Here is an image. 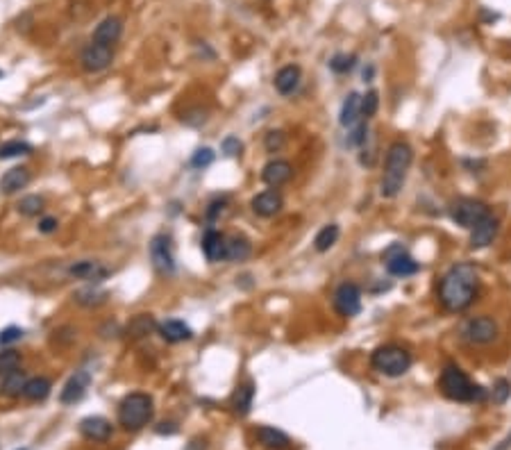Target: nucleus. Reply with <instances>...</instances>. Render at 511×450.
I'll use <instances>...</instances> for the list:
<instances>
[{"label":"nucleus","instance_id":"f257e3e1","mask_svg":"<svg viewBox=\"0 0 511 450\" xmlns=\"http://www.w3.org/2000/svg\"><path fill=\"white\" fill-rule=\"evenodd\" d=\"M479 271L475 264L459 262L450 267L439 280V300L448 312H464L477 298Z\"/></svg>","mask_w":511,"mask_h":450},{"label":"nucleus","instance_id":"f03ea898","mask_svg":"<svg viewBox=\"0 0 511 450\" xmlns=\"http://www.w3.org/2000/svg\"><path fill=\"white\" fill-rule=\"evenodd\" d=\"M411 161H413V150L407 142H394L389 146L387 159H384V175L380 182L382 198H396L402 191Z\"/></svg>","mask_w":511,"mask_h":450},{"label":"nucleus","instance_id":"7ed1b4c3","mask_svg":"<svg viewBox=\"0 0 511 450\" xmlns=\"http://www.w3.org/2000/svg\"><path fill=\"white\" fill-rule=\"evenodd\" d=\"M439 389L448 401H455V403H482V401H486V389L475 385V382H470L468 375H466L457 364H448L441 371Z\"/></svg>","mask_w":511,"mask_h":450},{"label":"nucleus","instance_id":"20e7f679","mask_svg":"<svg viewBox=\"0 0 511 450\" xmlns=\"http://www.w3.org/2000/svg\"><path fill=\"white\" fill-rule=\"evenodd\" d=\"M155 414V403L148 394H130L123 398V403L118 405V423L123 425V430L128 432H137L146 427L152 420Z\"/></svg>","mask_w":511,"mask_h":450},{"label":"nucleus","instance_id":"39448f33","mask_svg":"<svg viewBox=\"0 0 511 450\" xmlns=\"http://www.w3.org/2000/svg\"><path fill=\"white\" fill-rule=\"evenodd\" d=\"M370 366H373L377 373L387 375V378H400V375H405L411 368V355L402 346L387 344V346H380V348L370 355Z\"/></svg>","mask_w":511,"mask_h":450},{"label":"nucleus","instance_id":"423d86ee","mask_svg":"<svg viewBox=\"0 0 511 450\" xmlns=\"http://www.w3.org/2000/svg\"><path fill=\"white\" fill-rule=\"evenodd\" d=\"M488 216H491L488 205L477 201V198H457V201L450 203V218H453L457 225L466 227V230L477 227Z\"/></svg>","mask_w":511,"mask_h":450},{"label":"nucleus","instance_id":"0eeeda50","mask_svg":"<svg viewBox=\"0 0 511 450\" xmlns=\"http://www.w3.org/2000/svg\"><path fill=\"white\" fill-rule=\"evenodd\" d=\"M462 337L473 346H488L498 339V323H495L493 316H488V314L473 316V319L464 323Z\"/></svg>","mask_w":511,"mask_h":450},{"label":"nucleus","instance_id":"6e6552de","mask_svg":"<svg viewBox=\"0 0 511 450\" xmlns=\"http://www.w3.org/2000/svg\"><path fill=\"white\" fill-rule=\"evenodd\" d=\"M382 260L387 262V271L396 278H409L420 271V264L411 255H407L400 243H394L391 248L384 250Z\"/></svg>","mask_w":511,"mask_h":450},{"label":"nucleus","instance_id":"1a4fd4ad","mask_svg":"<svg viewBox=\"0 0 511 450\" xmlns=\"http://www.w3.org/2000/svg\"><path fill=\"white\" fill-rule=\"evenodd\" d=\"M334 307L341 316L352 319L361 312V289L354 282H343L334 291Z\"/></svg>","mask_w":511,"mask_h":450},{"label":"nucleus","instance_id":"9d476101","mask_svg":"<svg viewBox=\"0 0 511 450\" xmlns=\"http://www.w3.org/2000/svg\"><path fill=\"white\" fill-rule=\"evenodd\" d=\"M150 260L152 267L157 269L161 275H173L175 273V255H173V246H170V239L166 234H157L150 243Z\"/></svg>","mask_w":511,"mask_h":450},{"label":"nucleus","instance_id":"9b49d317","mask_svg":"<svg viewBox=\"0 0 511 450\" xmlns=\"http://www.w3.org/2000/svg\"><path fill=\"white\" fill-rule=\"evenodd\" d=\"M114 60V50L112 46H105V43H89L80 55V64L87 73H100L105 71Z\"/></svg>","mask_w":511,"mask_h":450},{"label":"nucleus","instance_id":"f8f14e48","mask_svg":"<svg viewBox=\"0 0 511 450\" xmlns=\"http://www.w3.org/2000/svg\"><path fill=\"white\" fill-rule=\"evenodd\" d=\"M89 385H91V373L89 371H76L69 378V382L64 385L62 394H59V401L64 405H76L78 401H82Z\"/></svg>","mask_w":511,"mask_h":450},{"label":"nucleus","instance_id":"ddd939ff","mask_svg":"<svg viewBox=\"0 0 511 450\" xmlns=\"http://www.w3.org/2000/svg\"><path fill=\"white\" fill-rule=\"evenodd\" d=\"M284 207V201L282 196H280L277 189H266L262 191V194H257L253 198V212L257 214V216L262 218H271L275 216V214H280V210Z\"/></svg>","mask_w":511,"mask_h":450},{"label":"nucleus","instance_id":"4468645a","mask_svg":"<svg viewBox=\"0 0 511 450\" xmlns=\"http://www.w3.org/2000/svg\"><path fill=\"white\" fill-rule=\"evenodd\" d=\"M500 232V221L488 216L486 221H482L477 227H473L470 232V248L473 250H482V248H488L491 243L495 241V237H498Z\"/></svg>","mask_w":511,"mask_h":450},{"label":"nucleus","instance_id":"2eb2a0df","mask_svg":"<svg viewBox=\"0 0 511 450\" xmlns=\"http://www.w3.org/2000/svg\"><path fill=\"white\" fill-rule=\"evenodd\" d=\"M291 178H293V166L288 164L286 159H273L262 171V180L269 184L271 189L282 187V184H286Z\"/></svg>","mask_w":511,"mask_h":450},{"label":"nucleus","instance_id":"dca6fc26","mask_svg":"<svg viewBox=\"0 0 511 450\" xmlns=\"http://www.w3.org/2000/svg\"><path fill=\"white\" fill-rule=\"evenodd\" d=\"M255 437H257L259 444H262L264 448H269V450H288V448H291V437H288L286 432L277 430V427L259 425Z\"/></svg>","mask_w":511,"mask_h":450},{"label":"nucleus","instance_id":"f3484780","mask_svg":"<svg viewBox=\"0 0 511 450\" xmlns=\"http://www.w3.org/2000/svg\"><path fill=\"white\" fill-rule=\"evenodd\" d=\"M80 432L91 441H107L112 437V423L102 416H87L80 420Z\"/></svg>","mask_w":511,"mask_h":450},{"label":"nucleus","instance_id":"a211bd4d","mask_svg":"<svg viewBox=\"0 0 511 450\" xmlns=\"http://www.w3.org/2000/svg\"><path fill=\"white\" fill-rule=\"evenodd\" d=\"M253 401H255V385L248 380L234 389L229 405H232V412L236 416H248L250 409H253Z\"/></svg>","mask_w":511,"mask_h":450},{"label":"nucleus","instance_id":"6ab92c4d","mask_svg":"<svg viewBox=\"0 0 511 450\" xmlns=\"http://www.w3.org/2000/svg\"><path fill=\"white\" fill-rule=\"evenodd\" d=\"M300 78H302V73H300L298 66L288 64V66H282V69L275 73L273 85H275V89L282 95H291L300 87Z\"/></svg>","mask_w":511,"mask_h":450},{"label":"nucleus","instance_id":"aec40b11","mask_svg":"<svg viewBox=\"0 0 511 450\" xmlns=\"http://www.w3.org/2000/svg\"><path fill=\"white\" fill-rule=\"evenodd\" d=\"M227 237L218 230H209L203 239V253L209 262H225Z\"/></svg>","mask_w":511,"mask_h":450},{"label":"nucleus","instance_id":"412c9836","mask_svg":"<svg viewBox=\"0 0 511 450\" xmlns=\"http://www.w3.org/2000/svg\"><path fill=\"white\" fill-rule=\"evenodd\" d=\"M123 34V21L118 16H107L102 23L95 27L93 32V41L95 43H105V46H112Z\"/></svg>","mask_w":511,"mask_h":450},{"label":"nucleus","instance_id":"4be33fe9","mask_svg":"<svg viewBox=\"0 0 511 450\" xmlns=\"http://www.w3.org/2000/svg\"><path fill=\"white\" fill-rule=\"evenodd\" d=\"M159 335L164 341L168 344H180V341H189L191 337H194V332H191V328L187 326L184 321H177V319H170V321H164L159 323Z\"/></svg>","mask_w":511,"mask_h":450},{"label":"nucleus","instance_id":"5701e85b","mask_svg":"<svg viewBox=\"0 0 511 450\" xmlns=\"http://www.w3.org/2000/svg\"><path fill=\"white\" fill-rule=\"evenodd\" d=\"M364 116H361V95L359 93H348V98L341 105V114H339V123L343 128L350 130L352 125H357Z\"/></svg>","mask_w":511,"mask_h":450},{"label":"nucleus","instance_id":"b1692460","mask_svg":"<svg viewBox=\"0 0 511 450\" xmlns=\"http://www.w3.org/2000/svg\"><path fill=\"white\" fill-rule=\"evenodd\" d=\"M27 182H30V168L14 166L0 178V189H3V194H16V191L27 187Z\"/></svg>","mask_w":511,"mask_h":450},{"label":"nucleus","instance_id":"393cba45","mask_svg":"<svg viewBox=\"0 0 511 450\" xmlns=\"http://www.w3.org/2000/svg\"><path fill=\"white\" fill-rule=\"evenodd\" d=\"M27 375L25 371H21V368H16V371H10L3 375V382H0V391H3V396L7 398H16V396H23V389L27 385Z\"/></svg>","mask_w":511,"mask_h":450},{"label":"nucleus","instance_id":"a878e982","mask_svg":"<svg viewBox=\"0 0 511 450\" xmlns=\"http://www.w3.org/2000/svg\"><path fill=\"white\" fill-rule=\"evenodd\" d=\"M250 253H253V246H250V241L246 237H241V234L227 237L225 262H243V260H248Z\"/></svg>","mask_w":511,"mask_h":450},{"label":"nucleus","instance_id":"bb28decb","mask_svg":"<svg viewBox=\"0 0 511 450\" xmlns=\"http://www.w3.org/2000/svg\"><path fill=\"white\" fill-rule=\"evenodd\" d=\"M69 275L71 278H78V280H93V282H98V280H102V278L107 275V269L100 267L98 262L87 260V262L73 264V267L69 269Z\"/></svg>","mask_w":511,"mask_h":450},{"label":"nucleus","instance_id":"cd10ccee","mask_svg":"<svg viewBox=\"0 0 511 450\" xmlns=\"http://www.w3.org/2000/svg\"><path fill=\"white\" fill-rule=\"evenodd\" d=\"M50 389H53V382L48 378H43V375H36V378L27 380V385L23 389V398H27V401H32V403H41L50 396Z\"/></svg>","mask_w":511,"mask_h":450},{"label":"nucleus","instance_id":"c85d7f7f","mask_svg":"<svg viewBox=\"0 0 511 450\" xmlns=\"http://www.w3.org/2000/svg\"><path fill=\"white\" fill-rule=\"evenodd\" d=\"M159 326L155 323V319L150 314H139V316H135L130 323H128V328H125V335H128L130 339H144V337H148L150 335L152 330H157Z\"/></svg>","mask_w":511,"mask_h":450},{"label":"nucleus","instance_id":"c756f323","mask_svg":"<svg viewBox=\"0 0 511 450\" xmlns=\"http://www.w3.org/2000/svg\"><path fill=\"white\" fill-rule=\"evenodd\" d=\"M339 234H341V230H339L337 223H330V225L321 227L318 234H316V239H314V248L318 250V253H328V250L339 241Z\"/></svg>","mask_w":511,"mask_h":450},{"label":"nucleus","instance_id":"7c9ffc66","mask_svg":"<svg viewBox=\"0 0 511 450\" xmlns=\"http://www.w3.org/2000/svg\"><path fill=\"white\" fill-rule=\"evenodd\" d=\"M76 302L78 305H84V307H95V305H102V302L107 300V291H102V289H80L76 296Z\"/></svg>","mask_w":511,"mask_h":450},{"label":"nucleus","instance_id":"2f4dec72","mask_svg":"<svg viewBox=\"0 0 511 450\" xmlns=\"http://www.w3.org/2000/svg\"><path fill=\"white\" fill-rule=\"evenodd\" d=\"M366 142H368V125L364 121H359L357 125H352L350 132H348L345 146H350V148H361Z\"/></svg>","mask_w":511,"mask_h":450},{"label":"nucleus","instance_id":"473e14b6","mask_svg":"<svg viewBox=\"0 0 511 450\" xmlns=\"http://www.w3.org/2000/svg\"><path fill=\"white\" fill-rule=\"evenodd\" d=\"M30 153H32V146L27 142H7L0 146V159L21 157V155H30Z\"/></svg>","mask_w":511,"mask_h":450},{"label":"nucleus","instance_id":"72a5a7b5","mask_svg":"<svg viewBox=\"0 0 511 450\" xmlns=\"http://www.w3.org/2000/svg\"><path fill=\"white\" fill-rule=\"evenodd\" d=\"M16 210H19V214H23V216H36V214H41V210H43V198L41 196L21 198Z\"/></svg>","mask_w":511,"mask_h":450},{"label":"nucleus","instance_id":"f704fd0d","mask_svg":"<svg viewBox=\"0 0 511 450\" xmlns=\"http://www.w3.org/2000/svg\"><path fill=\"white\" fill-rule=\"evenodd\" d=\"M354 64H357V57L341 53V55H334L330 60V69L334 73H339V76H343V73H350L354 69Z\"/></svg>","mask_w":511,"mask_h":450},{"label":"nucleus","instance_id":"c9c22d12","mask_svg":"<svg viewBox=\"0 0 511 450\" xmlns=\"http://www.w3.org/2000/svg\"><path fill=\"white\" fill-rule=\"evenodd\" d=\"M286 146V135L282 130H271L264 137V148L269 153H280Z\"/></svg>","mask_w":511,"mask_h":450},{"label":"nucleus","instance_id":"e433bc0d","mask_svg":"<svg viewBox=\"0 0 511 450\" xmlns=\"http://www.w3.org/2000/svg\"><path fill=\"white\" fill-rule=\"evenodd\" d=\"M509 398H511V382H509L507 378L495 380L493 391H491V401H493L495 405H505V403L509 401Z\"/></svg>","mask_w":511,"mask_h":450},{"label":"nucleus","instance_id":"4c0bfd02","mask_svg":"<svg viewBox=\"0 0 511 450\" xmlns=\"http://www.w3.org/2000/svg\"><path fill=\"white\" fill-rule=\"evenodd\" d=\"M16 368H21V352H16V350L0 352V375L16 371Z\"/></svg>","mask_w":511,"mask_h":450},{"label":"nucleus","instance_id":"58836bf2","mask_svg":"<svg viewBox=\"0 0 511 450\" xmlns=\"http://www.w3.org/2000/svg\"><path fill=\"white\" fill-rule=\"evenodd\" d=\"M377 107H380V95H377V91H368L366 95H361V116L364 119L375 116Z\"/></svg>","mask_w":511,"mask_h":450},{"label":"nucleus","instance_id":"ea45409f","mask_svg":"<svg viewBox=\"0 0 511 450\" xmlns=\"http://www.w3.org/2000/svg\"><path fill=\"white\" fill-rule=\"evenodd\" d=\"M214 161V150L212 148H198L191 157V166L194 168H205Z\"/></svg>","mask_w":511,"mask_h":450},{"label":"nucleus","instance_id":"a19ab883","mask_svg":"<svg viewBox=\"0 0 511 450\" xmlns=\"http://www.w3.org/2000/svg\"><path fill=\"white\" fill-rule=\"evenodd\" d=\"M220 148L227 155V157H236V155H241L243 150V144L239 142V137H225L223 144H220Z\"/></svg>","mask_w":511,"mask_h":450},{"label":"nucleus","instance_id":"79ce46f5","mask_svg":"<svg viewBox=\"0 0 511 450\" xmlns=\"http://www.w3.org/2000/svg\"><path fill=\"white\" fill-rule=\"evenodd\" d=\"M23 337V330L21 328H16V326H12V328H7V330H3L0 332V344H14V341H19V339Z\"/></svg>","mask_w":511,"mask_h":450},{"label":"nucleus","instance_id":"37998d69","mask_svg":"<svg viewBox=\"0 0 511 450\" xmlns=\"http://www.w3.org/2000/svg\"><path fill=\"white\" fill-rule=\"evenodd\" d=\"M57 218L55 216H46V218H41L39 221V232H43V234H50V232H55L57 230Z\"/></svg>","mask_w":511,"mask_h":450},{"label":"nucleus","instance_id":"c03bdc74","mask_svg":"<svg viewBox=\"0 0 511 450\" xmlns=\"http://www.w3.org/2000/svg\"><path fill=\"white\" fill-rule=\"evenodd\" d=\"M223 210H225V201H216V203H212L209 205V210H207V216H209V218H216L218 216V214H223Z\"/></svg>","mask_w":511,"mask_h":450},{"label":"nucleus","instance_id":"a18cd8bd","mask_svg":"<svg viewBox=\"0 0 511 450\" xmlns=\"http://www.w3.org/2000/svg\"><path fill=\"white\" fill-rule=\"evenodd\" d=\"M370 78H373V69L368 66V71H364V80H370Z\"/></svg>","mask_w":511,"mask_h":450},{"label":"nucleus","instance_id":"49530a36","mask_svg":"<svg viewBox=\"0 0 511 450\" xmlns=\"http://www.w3.org/2000/svg\"><path fill=\"white\" fill-rule=\"evenodd\" d=\"M19 450H25V448H19Z\"/></svg>","mask_w":511,"mask_h":450}]
</instances>
